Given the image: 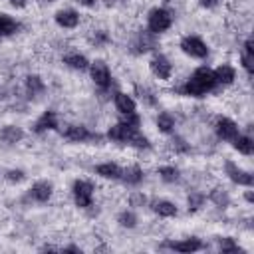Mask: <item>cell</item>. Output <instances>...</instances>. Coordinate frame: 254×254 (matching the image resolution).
Here are the masks:
<instances>
[{
    "label": "cell",
    "mask_w": 254,
    "mask_h": 254,
    "mask_svg": "<svg viewBox=\"0 0 254 254\" xmlns=\"http://www.w3.org/2000/svg\"><path fill=\"white\" fill-rule=\"evenodd\" d=\"M95 173L103 179H119L121 177V169L115 163H101L95 167Z\"/></svg>",
    "instance_id": "e0dca14e"
},
{
    "label": "cell",
    "mask_w": 254,
    "mask_h": 254,
    "mask_svg": "<svg viewBox=\"0 0 254 254\" xmlns=\"http://www.w3.org/2000/svg\"><path fill=\"white\" fill-rule=\"evenodd\" d=\"M218 4V0H200V6L202 8H214Z\"/></svg>",
    "instance_id": "d6a6232c"
},
{
    "label": "cell",
    "mask_w": 254,
    "mask_h": 254,
    "mask_svg": "<svg viewBox=\"0 0 254 254\" xmlns=\"http://www.w3.org/2000/svg\"><path fill=\"white\" fill-rule=\"evenodd\" d=\"M181 50H183L187 56L198 58V60H202V58L208 56L206 44H204L200 38H196V36H185V38L181 40Z\"/></svg>",
    "instance_id": "3957f363"
},
{
    "label": "cell",
    "mask_w": 254,
    "mask_h": 254,
    "mask_svg": "<svg viewBox=\"0 0 254 254\" xmlns=\"http://www.w3.org/2000/svg\"><path fill=\"white\" fill-rule=\"evenodd\" d=\"M214 85H216L214 71L208 69V67H198V69L187 79V83L183 85V91H185L187 95L200 97V95H204L206 91H210Z\"/></svg>",
    "instance_id": "6da1fadb"
},
{
    "label": "cell",
    "mask_w": 254,
    "mask_h": 254,
    "mask_svg": "<svg viewBox=\"0 0 254 254\" xmlns=\"http://www.w3.org/2000/svg\"><path fill=\"white\" fill-rule=\"evenodd\" d=\"M252 62H254V48H252V40H246L244 42V48H242V65L248 73H252Z\"/></svg>",
    "instance_id": "d6986e66"
},
{
    "label": "cell",
    "mask_w": 254,
    "mask_h": 254,
    "mask_svg": "<svg viewBox=\"0 0 254 254\" xmlns=\"http://www.w3.org/2000/svg\"><path fill=\"white\" fill-rule=\"evenodd\" d=\"M135 222H137V216H135L131 210H123V212L119 214V224H121V226L133 228V226H135Z\"/></svg>",
    "instance_id": "4316f807"
},
{
    "label": "cell",
    "mask_w": 254,
    "mask_h": 254,
    "mask_svg": "<svg viewBox=\"0 0 254 254\" xmlns=\"http://www.w3.org/2000/svg\"><path fill=\"white\" fill-rule=\"evenodd\" d=\"M169 248L175 252H196L202 248V242L198 238H185V240H177V242H169Z\"/></svg>",
    "instance_id": "9c48e42d"
},
{
    "label": "cell",
    "mask_w": 254,
    "mask_h": 254,
    "mask_svg": "<svg viewBox=\"0 0 254 254\" xmlns=\"http://www.w3.org/2000/svg\"><path fill=\"white\" fill-rule=\"evenodd\" d=\"M30 196H32L34 200H38V202H46V200L52 196V185H50L48 181H40V183L32 185Z\"/></svg>",
    "instance_id": "30bf717a"
},
{
    "label": "cell",
    "mask_w": 254,
    "mask_h": 254,
    "mask_svg": "<svg viewBox=\"0 0 254 254\" xmlns=\"http://www.w3.org/2000/svg\"><path fill=\"white\" fill-rule=\"evenodd\" d=\"M56 22L62 28H75L79 22V14L75 10H60L56 14Z\"/></svg>",
    "instance_id": "7c38bea8"
},
{
    "label": "cell",
    "mask_w": 254,
    "mask_h": 254,
    "mask_svg": "<svg viewBox=\"0 0 254 254\" xmlns=\"http://www.w3.org/2000/svg\"><path fill=\"white\" fill-rule=\"evenodd\" d=\"M232 141H234V149H236L238 153H242V155H252L254 143H252L250 137H246V135H236Z\"/></svg>",
    "instance_id": "ac0fdd59"
},
{
    "label": "cell",
    "mask_w": 254,
    "mask_h": 254,
    "mask_svg": "<svg viewBox=\"0 0 254 254\" xmlns=\"http://www.w3.org/2000/svg\"><path fill=\"white\" fill-rule=\"evenodd\" d=\"M65 137H67L69 141L81 143V141L89 139V131H87V127H83V125H69V127L65 129Z\"/></svg>",
    "instance_id": "2e32d148"
},
{
    "label": "cell",
    "mask_w": 254,
    "mask_h": 254,
    "mask_svg": "<svg viewBox=\"0 0 254 254\" xmlns=\"http://www.w3.org/2000/svg\"><path fill=\"white\" fill-rule=\"evenodd\" d=\"M153 210L159 214V216H175L177 214V206L169 200H157L153 204Z\"/></svg>",
    "instance_id": "603a6c76"
},
{
    "label": "cell",
    "mask_w": 254,
    "mask_h": 254,
    "mask_svg": "<svg viewBox=\"0 0 254 254\" xmlns=\"http://www.w3.org/2000/svg\"><path fill=\"white\" fill-rule=\"evenodd\" d=\"M171 24H173V16L165 8H153L147 16V26H149V32H153V34H161V32L169 30Z\"/></svg>",
    "instance_id": "7a4b0ae2"
},
{
    "label": "cell",
    "mask_w": 254,
    "mask_h": 254,
    "mask_svg": "<svg viewBox=\"0 0 254 254\" xmlns=\"http://www.w3.org/2000/svg\"><path fill=\"white\" fill-rule=\"evenodd\" d=\"M218 248H220L222 252H236V250H238V246L234 244L232 238H220V240H218Z\"/></svg>",
    "instance_id": "83f0119b"
},
{
    "label": "cell",
    "mask_w": 254,
    "mask_h": 254,
    "mask_svg": "<svg viewBox=\"0 0 254 254\" xmlns=\"http://www.w3.org/2000/svg\"><path fill=\"white\" fill-rule=\"evenodd\" d=\"M159 175H161V179L167 181V183H175V181L179 179V171H177L175 167H161V169H159Z\"/></svg>",
    "instance_id": "484cf974"
},
{
    "label": "cell",
    "mask_w": 254,
    "mask_h": 254,
    "mask_svg": "<svg viewBox=\"0 0 254 254\" xmlns=\"http://www.w3.org/2000/svg\"><path fill=\"white\" fill-rule=\"evenodd\" d=\"M89 71H91V79L95 81V85H99V87H109V83H111V73H109V67L103 64V62H93L91 64V67H89Z\"/></svg>",
    "instance_id": "8992f818"
},
{
    "label": "cell",
    "mask_w": 254,
    "mask_h": 254,
    "mask_svg": "<svg viewBox=\"0 0 254 254\" xmlns=\"http://www.w3.org/2000/svg\"><path fill=\"white\" fill-rule=\"evenodd\" d=\"M226 173H228V177H230L234 183H238V185H244V187H250V185H252V175H250L248 171H242V169L236 167L234 163H226Z\"/></svg>",
    "instance_id": "ba28073f"
},
{
    "label": "cell",
    "mask_w": 254,
    "mask_h": 254,
    "mask_svg": "<svg viewBox=\"0 0 254 254\" xmlns=\"http://www.w3.org/2000/svg\"><path fill=\"white\" fill-rule=\"evenodd\" d=\"M216 133H218L220 139L232 141V139L238 135V125H236L232 119H228V117H220V119L216 121Z\"/></svg>",
    "instance_id": "52a82bcc"
},
{
    "label": "cell",
    "mask_w": 254,
    "mask_h": 254,
    "mask_svg": "<svg viewBox=\"0 0 254 254\" xmlns=\"http://www.w3.org/2000/svg\"><path fill=\"white\" fill-rule=\"evenodd\" d=\"M121 177H123L125 183L137 185V183H141V179H143V171H141L137 165H133V167H127L125 171H121Z\"/></svg>",
    "instance_id": "ffe728a7"
},
{
    "label": "cell",
    "mask_w": 254,
    "mask_h": 254,
    "mask_svg": "<svg viewBox=\"0 0 254 254\" xmlns=\"http://www.w3.org/2000/svg\"><path fill=\"white\" fill-rule=\"evenodd\" d=\"M202 204V194H190L189 196V208H198Z\"/></svg>",
    "instance_id": "4dcf8cb0"
},
{
    "label": "cell",
    "mask_w": 254,
    "mask_h": 254,
    "mask_svg": "<svg viewBox=\"0 0 254 254\" xmlns=\"http://www.w3.org/2000/svg\"><path fill=\"white\" fill-rule=\"evenodd\" d=\"M64 62H65L69 67H73V69H85V67L89 65L87 58L81 56V54H67V56L64 58Z\"/></svg>",
    "instance_id": "7402d4cb"
},
{
    "label": "cell",
    "mask_w": 254,
    "mask_h": 254,
    "mask_svg": "<svg viewBox=\"0 0 254 254\" xmlns=\"http://www.w3.org/2000/svg\"><path fill=\"white\" fill-rule=\"evenodd\" d=\"M212 200L218 204V206H226V202H228V196H226V192H222V190H212Z\"/></svg>",
    "instance_id": "f1b7e54d"
},
{
    "label": "cell",
    "mask_w": 254,
    "mask_h": 254,
    "mask_svg": "<svg viewBox=\"0 0 254 254\" xmlns=\"http://www.w3.org/2000/svg\"><path fill=\"white\" fill-rule=\"evenodd\" d=\"M131 206H141V204H145V194H141V192H135V194H131Z\"/></svg>",
    "instance_id": "1f68e13d"
},
{
    "label": "cell",
    "mask_w": 254,
    "mask_h": 254,
    "mask_svg": "<svg viewBox=\"0 0 254 254\" xmlns=\"http://www.w3.org/2000/svg\"><path fill=\"white\" fill-rule=\"evenodd\" d=\"M115 107H117V111L123 113V115L135 113V101H133V97L127 95V93H121V91L115 93Z\"/></svg>",
    "instance_id": "5bb4252c"
},
{
    "label": "cell",
    "mask_w": 254,
    "mask_h": 254,
    "mask_svg": "<svg viewBox=\"0 0 254 254\" xmlns=\"http://www.w3.org/2000/svg\"><path fill=\"white\" fill-rule=\"evenodd\" d=\"M0 38H2V36H0Z\"/></svg>",
    "instance_id": "d590c367"
},
{
    "label": "cell",
    "mask_w": 254,
    "mask_h": 254,
    "mask_svg": "<svg viewBox=\"0 0 254 254\" xmlns=\"http://www.w3.org/2000/svg\"><path fill=\"white\" fill-rule=\"evenodd\" d=\"M157 127L161 133H171L175 129V119L171 113H159L157 117Z\"/></svg>",
    "instance_id": "cb8c5ba5"
},
{
    "label": "cell",
    "mask_w": 254,
    "mask_h": 254,
    "mask_svg": "<svg viewBox=\"0 0 254 254\" xmlns=\"http://www.w3.org/2000/svg\"><path fill=\"white\" fill-rule=\"evenodd\" d=\"M73 190V198H75V204L81 206V208H87L91 204V196H93V185L89 181H83V179H77L71 187Z\"/></svg>",
    "instance_id": "277c9868"
},
{
    "label": "cell",
    "mask_w": 254,
    "mask_h": 254,
    "mask_svg": "<svg viewBox=\"0 0 254 254\" xmlns=\"http://www.w3.org/2000/svg\"><path fill=\"white\" fill-rule=\"evenodd\" d=\"M56 125H58V117H56V113H54V111H46V113L36 121L34 131H36V133H42V131L54 129Z\"/></svg>",
    "instance_id": "9a60e30c"
},
{
    "label": "cell",
    "mask_w": 254,
    "mask_h": 254,
    "mask_svg": "<svg viewBox=\"0 0 254 254\" xmlns=\"http://www.w3.org/2000/svg\"><path fill=\"white\" fill-rule=\"evenodd\" d=\"M149 65H151L153 75H157L159 79H169L171 73H173V65H171V62H169L163 54H157V56L151 60Z\"/></svg>",
    "instance_id": "5b68a950"
},
{
    "label": "cell",
    "mask_w": 254,
    "mask_h": 254,
    "mask_svg": "<svg viewBox=\"0 0 254 254\" xmlns=\"http://www.w3.org/2000/svg\"><path fill=\"white\" fill-rule=\"evenodd\" d=\"M22 137H24V131H22L20 127H16V125H6V127L0 129V141H2V143L14 145V143H18Z\"/></svg>",
    "instance_id": "4fadbf2b"
},
{
    "label": "cell",
    "mask_w": 254,
    "mask_h": 254,
    "mask_svg": "<svg viewBox=\"0 0 254 254\" xmlns=\"http://www.w3.org/2000/svg\"><path fill=\"white\" fill-rule=\"evenodd\" d=\"M81 6H93L95 4V0H77Z\"/></svg>",
    "instance_id": "e575fe53"
},
{
    "label": "cell",
    "mask_w": 254,
    "mask_h": 254,
    "mask_svg": "<svg viewBox=\"0 0 254 254\" xmlns=\"http://www.w3.org/2000/svg\"><path fill=\"white\" fill-rule=\"evenodd\" d=\"M6 179H8V181H12V183H18V181H22V179H24V173H22V171H14V169H12V171H8V173H6Z\"/></svg>",
    "instance_id": "f546056e"
},
{
    "label": "cell",
    "mask_w": 254,
    "mask_h": 254,
    "mask_svg": "<svg viewBox=\"0 0 254 254\" xmlns=\"http://www.w3.org/2000/svg\"><path fill=\"white\" fill-rule=\"evenodd\" d=\"M26 87H28V91L32 95H36V93H42L44 91V81L38 75H30L28 81H26Z\"/></svg>",
    "instance_id": "d4e9b609"
},
{
    "label": "cell",
    "mask_w": 254,
    "mask_h": 254,
    "mask_svg": "<svg viewBox=\"0 0 254 254\" xmlns=\"http://www.w3.org/2000/svg\"><path fill=\"white\" fill-rule=\"evenodd\" d=\"M10 4L16 8H22V6H26V0H10Z\"/></svg>",
    "instance_id": "836d02e7"
},
{
    "label": "cell",
    "mask_w": 254,
    "mask_h": 254,
    "mask_svg": "<svg viewBox=\"0 0 254 254\" xmlns=\"http://www.w3.org/2000/svg\"><path fill=\"white\" fill-rule=\"evenodd\" d=\"M234 77H236V71H234V67L228 65V64H220V65L214 69V79H216V83L230 85V83L234 81Z\"/></svg>",
    "instance_id": "8fae6325"
},
{
    "label": "cell",
    "mask_w": 254,
    "mask_h": 254,
    "mask_svg": "<svg viewBox=\"0 0 254 254\" xmlns=\"http://www.w3.org/2000/svg\"><path fill=\"white\" fill-rule=\"evenodd\" d=\"M18 30V24L12 16L8 14H0V36H10Z\"/></svg>",
    "instance_id": "44dd1931"
}]
</instances>
